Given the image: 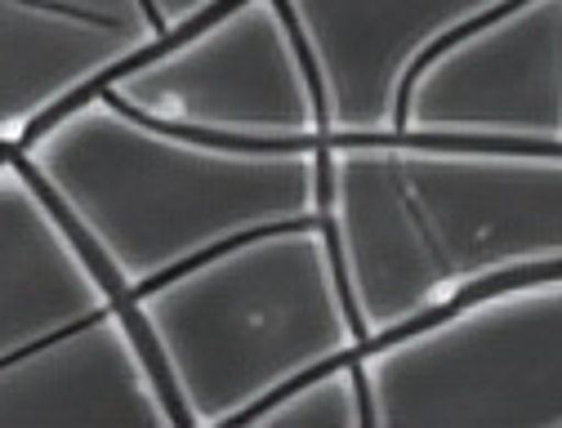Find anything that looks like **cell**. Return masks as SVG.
Wrapping results in <instances>:
<instances>
[{"label": "cell", "instance_id": "1", "mask_svg": "<svg viewBox=\"0 0 562 428\" xmlns=\"http://www.w3.org/2000/svg\"><path fill=\"white\" fill-rule=\"evenodd\" d=\"M322 224L362 339L562 268V148L425 134L322 143Z\"/></svg>", "mask_w": 562, "mask_h": 428}, {"label": "cell", "instance_id": "2", "mask_svg": "<svg viewBox=\"0 0 562 428\" xmlns=\"http://www.w3.org/2000/svg\"><path fill=\"white\" fill-rule=\"evenodd\" d=\"M14 157L121 300L259 228L322 219V143L237 148L157 125L103 90Z\"/></svg>", "mask_w": 562, "mask_h": 428}, {"label": "cell", "instance_id": "3", "mask_svg": "<svg viewBox=\"0 0 562 428\" xmlns=\"http://www.w3.org/2000/svg\"><path fill=\"white\" fill-rule=\"evenodd\" d=\"M125 304L179 428H241L263 397L367 343L322 219L237 237Z\"/></svg>", "mask_w": 562, "mask_h": 428}, {"label": "cell", "instance_id": "4", "mask_svg": "<svg viewBox=\"0 0 562 428\" xmlns=\"http://www.w3.org/2000/svg\"><path fill=\"white\" fill-rule=\"evenodd\" d=\"M0 428H179L130 304L0 153Z\"/></svg>", "mask_w": 562, "mask_h": 428}, {"label": "cell", "instance_id": "5", "mask_svg": "<svg viewBox=\"0 0 562 428\" xmlns=\"http://www.w3.org/2000/svg\"><path fill=\"white\" fill-rule=\"evenodd\" d=\"M371 428H562V268L358 348Z\"/></svg>", "mask_w": 562, "mask_h": 428}, {"label": "cell", "instance_id": "6", "mask_svg": "<svg viewBox=\"0 0 562 428\" xmlns=\"http://www.w3.org/2000/svg\"><path fill=\"white\" fill-rule=\"evenodd\" d=\"M121 108L237 148L326 143L322 90L281 0H228L103 86Z\"/></svg>", "mask_w": 562, "mask_h": 428}, {"label": "cell", "instance_id": "7", "mask_svg": "<svg viewBox=\"0 0 562 428\" xmlns=\"http://www.w3.org/2000/svg\"><path fill=\"white\" fill-rule=\"evenodd\" d=\"M393 129L562 148V0H514L442 41L411 71Z\"/></svg>", "mask_w": 562, "mask_h": 428}, {"label": "cell", "instance_id": "8", "mask_svg": "<svg viewBox=\"0 0 562 428\" xmlns=\"http://www.w3.org/2000/svg\"><path fill=\"white\" fill-rule=\"evenodd\" d=\"M308 49L326 138L389 134L411 71L514 0H281Z\"/></svg>", "mask_w": 562, "mask_h": 428}, {"label": "cell", "instance_id": "9", "mask_svg": "<svg viewBox=\"0 0 562 428\" xmlns=\"http://www.w3.org/2000/svg\"><path fill=\"white\" fill-rule=\"evenodd\" d=\"M157 41L144 0H0V153L99 94Z\"/></svg>", "mask_w": 562, "mask_h": 428}, {"label": "cell", "instance_id": "10", "mask_svg": "<svg viewBox=\"0 0 562 428\" xmlns=\"http://www.w3.org/2000/svg\"><path fill=\"white\" fill-rule=\"evenodd\" d=\"M241 428H371L358 352L335 357L277 388L241 419Z\"/></svg>", "mask_w": 562, "mask_h": 428}, {"label": "cell", "instance_id": "11", "mask_svg": "<svg viewBox=\"0 0 562 428\" xmlns=\"http://www.w3.org/2000/svg\"><path fill=\"white\" fill-rule=\"evenodd\" d=\"M144 5L153 10L161 36H170V32H183V27L201 23L205 14H215L220 5H228V0H144Z\"/></svg>", "mask_w": 562, "mask_h": 428}]
</instances>
